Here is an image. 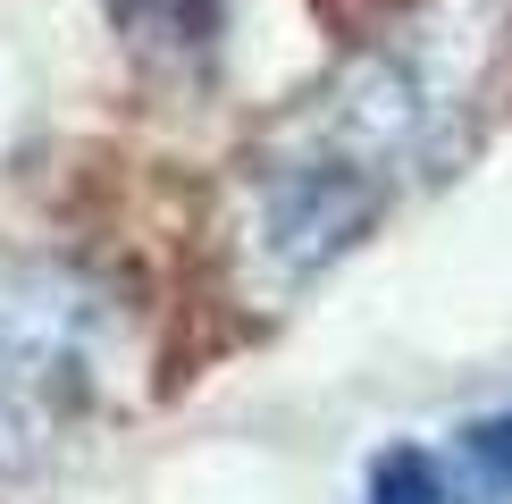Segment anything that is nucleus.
Masks as SVG:
<instances>
[{
	"label": "nucleus",
	"instance_id": "2",
	"mask_svg": "<svg viewBox=\"0 0 512 504\" xmlns=\"http://www.w3.org/2000/svg\"><path fill=\"white\" fill-rule=\"evenodd\" d=\"M101 353L110 294L76 261H0V462H34L93 412Z\"/></svg>",
	"mask_w": 512,
	"mask_h": 504
},
{
	"label": "nucleus",
	"instance_id": "3",
	"mask_svg": "<svg viewBox=\"0 0 512 504\" xmlns=\"http://www.w3.org/2000/svg\"><path fill=\"white\" fill-rule=\"evenodd\" d=\"M118 26L143 42V51L168 59H202L219 42V0H118Z\"/></svg>",
	"mask_w": 512,
	"mask_h": 504
},
{
	"label": "nucleus",
	"instance_id": "5",
	"mask_svg": "<svg viewBox=\"0 0 512 504\" xmlns=\"http://www.w3.org/2000/svg\"><path fill=\"white\" fill-rule=\"evenodd\" d=\"M445 462H454V479H462V496H471V504H512V412L471 420Z\"/></svg>",
	"mask_w": 512,
	"mask_h": 504
},
{
	"label": "nucleus",
	"instance_id": "1",
	"mask_svg": "<svg viewBox=\"0 0 512 504\" xmlns=\"http://www.w3.org/2000/svg\"><path fill=\"white\" fill-rule=\"evenodd\" d=\"M471 42L403 34L387 51L353 59L328 93L286 118L261 160V244L286 278H311L353 252L387 210L462 152L471 110Z\"/></svg>",
	"mask_w": 512,
	"mask_h": 504
},
{
	"label": "nucleus",
	"instance_id": "4",
	"mask_svg": "<svg viewBox=\"0 0 512 504\" xmlns=\"http://www.w3.org/2000/svg\"><path fill=\"white\" fill-rule=\"evenodd\" d=\"M361 504H471V496H462L454 462L437 446H387L370 462V496Z\"/></svg>",
	"mask_w": 512,
	"mask_h": 504
}]
</instances>
